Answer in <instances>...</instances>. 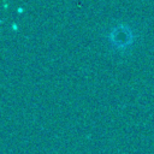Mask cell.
Returning <instances> with one entry per match:
<instances>
[{
  "label": "cell",
  "instance_id": "cell-1",
  "mask_svg": "<svg viewBox=\"0 0 154 154\" xmlns=\"http://www.w3.org/2000/svg\"><path fill=\"white\" fill-rule=\"evenodd\" d=\"M132 38V31L126 25L114 26L108 35V41L114 49H125L131 45Z\"/></svg>",
  "mask_w": 154,
  "mask_h": 154
}]
</instances>
